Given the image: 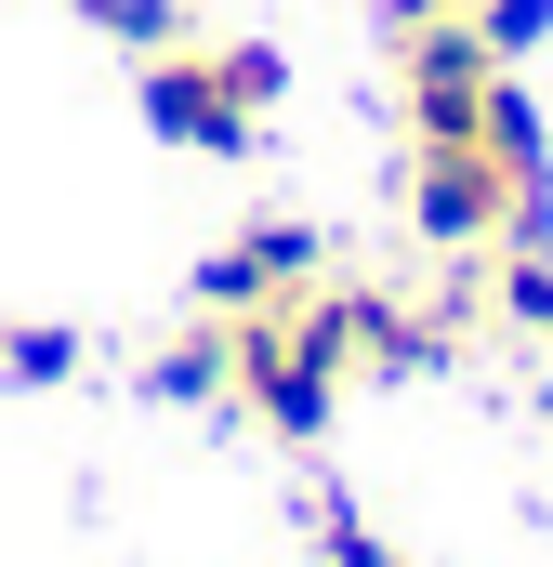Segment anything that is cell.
Segmentation results:
<instances>
[{
  "label": "cell",
  "mask_w": 553,
  "mask_h": 567,
  "mask_svg": "<svg viewBox=\"0 0 553 567\" xmlns=\"http://www.w3.org/2000/svg\"><path fill=\"white\" fill-rule=\"evenodd\" d=\"M66 13H80V27H106L119 53H171V40H198V27H185V0H66Z\"/></svg>",
  "instance_id": "obj_5"
},
{
  "label": "cell",
  "mask_w": 553,
  "mask_h": 567,
  "mask_svg": "<svg viewBox=\"0 0 553 567\" xmlns=\"http://www.w3.org/2000/svg\"><path fill=\"white\" fill-rule=\"evenodd\" d=\"M0 370L13 383H80V330L66 317H27V330H0Z\"/></svg>",
  "instance_id": "obj_7"
},
{
  "label": "cell",
  "mask_w": 553,
  "mask_h": 567,
  "mask_svg": "<svg viewBox=\"0 0 553 567\" xmlns=\"http://www.w3.org/2000/svg\"><path fill=\"white\" fill-rule=\"evenodd\" d=\"M316 555H330V567H409L369 515H356V502H316Z\"/></svg>",
  "instance_id": "obj_8"
},
{
  "label": "cell",
  "mask_w": 553,
  "mask_h": 567,
  "mask_svg": "<svg viewBox=\"0 0 553 567\" xmlns=\"http://www.w3.org/2000/svg\"><path fill=\"white\" fill-rule=\"evenodd\" d=\"M145 383H158V396H225V317H198V330H171Z\"/></svg>",
  "instance_id": "obj_6"
},
{
  "label": "cell",
  "mask_w": 553,
  "mask_h": 567,
  "mask_svg": "<svg viewBox=\"0 0 553 567\" xmlns=\"http://www.w3.org/2000/svg\"><path fill=\"white\" fill-rule=\"evenodd\" d=\"M276 80H290L276 40H171V53H145V133L185 158H251Z\"/></svg>",
  "instance_id": "obj_2"
},
{
  "label": "cell",
  "mask_w": 553,
  "mask_h": 567,
  "mask_svg": "<svg viewBox=\"0 0 553 567\" xmlns=\"http://www.w3.org/2000/svg\"><path fill=\"white\" fill-rule=\"evenodd\" d=\"M330 278V251H316V225H290V212H251L211 265H198V303L211 317H251V303H290V290Z\"/></svg>",
  "instance_id": "obj_3"
},
{
  "label": "cell",
  "mask_w": 553,
  "mask_h": 567,
  "mask_svg": "<svg viewBox=\"0 0 553 567\" xmlns=\"http://www.w3.org/2000/svg\"><path fill=\"white\" fill-rule=\"evenodd\" d=\"M343 383H356V317H343V278L225 317V396H238L264 435H290V449H303V435H330Z\"/></svg>",
  "instance_id": "obj_1"
},
{
  "label": "cell",
  "mask_w": 553,
  "mask_h": 567,
  "mask_svg": "<svg viewBox=\"0 0 553 567\" xmlns=\"http://www.w3.org/2000/svg\"><path fill=\"white\" fill-rule=\"evenodd\" d=\"M488 317L528 330V343H553V238H514V251L488 265Z\"/></svg>",
  "instance_id": "obj_4"
}]
</instances>
